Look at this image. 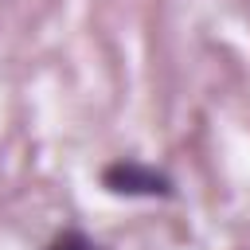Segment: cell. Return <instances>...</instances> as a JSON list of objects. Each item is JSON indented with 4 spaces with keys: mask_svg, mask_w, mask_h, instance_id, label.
<instances>
[{
    "mask_svg": "<svg viewBox=\"0 0 250 250\" xmlns=\"http://www.w3.org/2000/svg\"><path fill=\"white\" fill-rule=\"evenodd\" d=\"M51 250H98L82 230H62L55 242H51Z\"/></svg>",
    "mask_w": 250,
    "mask_h": 250,
    "instance_id": "cell-2",
    "label": "cell"
},
{
    "mask_svg": "<svg viewBox=\"0 0 250 250\" xmlns=\"http://www.w3.org/2000/svg\"><path fill=\"white\" fill-rule=\"evenodd\" d=\"M102 180H105V188L117 191V195H168V191H172L168 176H160V172H152V168H145V164H137V160H117V164H109V168L102 172Z\"/></svg>",
    "mask_w": 250,
    "mask_h": 250,
    "instance_id": "cell-1",
    "label": "cell"
}]
</instances>
